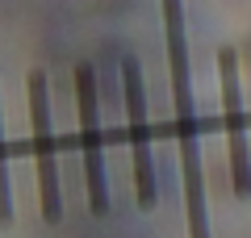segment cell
Masks as SVG:
<instances>
[{
	"instance_id": "1",
	"label": "cell",
	"mask_w": 251,
	"mask_h": 238,
	"mask_svg": "<svg viewBox=\"0 0 251 238\" xmlns=\"http://www.w3.org/2000/svg\"><path fill=\"white\" fill-rule=\"evenodd\" d=\"M163 34H168V67H172V105H176V142H180V176H184L188 238H209L205 176H201V134H197V105H193V75H188L184 0H163Z\"/></svg>"
},
{
	"instance_id": "2",
	"label": "cell",
	"mask_w": 251,
	"mask_h": 238,
	"mask_svg": "<svg viewBox=\"0 0 251 238\" xmlns=\"http://www.w3.org/2000/svg\"><path fill=\"white\" fill-rule=\"evenodd\" d=\"M29 130H34V167H38V205L46 226L63 221V188H59V155L50 130V88L46 71H29Z\"/></svg>"
},
{
	"instance_id": "3",
	"label": "cell",
	"mask_w": 251,
	"mask_h": 238,
	"mask_svg": "<svg viewBox=\"0 0 251 238\" xmlns=\"http://www.w3.org/2000/svg\"><path fill=\"white\" fill-rule=\"evenodd\" d=\"M122 92H126V121H130V155H134V196H138V209H155L159 184H155V159H151L147 88H143V67H138L134 54L122 59Z\"/></svg>"
},
{
	"instance_id": "4",
	"label": "cell",
	"mask_w": 251,
	"mask_h": 238,
	"mask_svg": "<svg viewBox=\"0 0 251 238\" xmlns=\"http://www.w3.org/2000/svg\"><path fill=\"white\" fill-rule=\"evenodd\" d=\"M75 109H80V146H84V188L88 209L97 217L109 213V180H105V150H100V113H97V71L92 63L75 67Z\"/></svg>"
},
{
	"instance_id": "5",
	"label": "cell",
	"mask_w": 251,
	"mask_h": 238,
	"mask_svg": "<svg viewBox=\"0 0 251 238\" xmlns=\"http://www.w3.org/2000/svg\"><path fill=\"white\" fill-rule=\"evenodd\" d=\"M218 79H222V117H226V142H230V188L234 196H251V155H247L243 92H239V54L230 46L218 50Z\"/></svg>"
},
{
	"instance_id": "6",
	"label": "cell",
	"mask_w": 251,
	"mask_h": 238,
	"mask_svg": "<svg viewBox=\"0 0 251 238\" xmlns=\"http://www.w3.org/2000/svg\"><path fill=\"white\" fill-rule=\"evenodd\" d=\"M0 226H13V180H9V146H4V121H0Z\"/></svg>"
}]
</instances>
